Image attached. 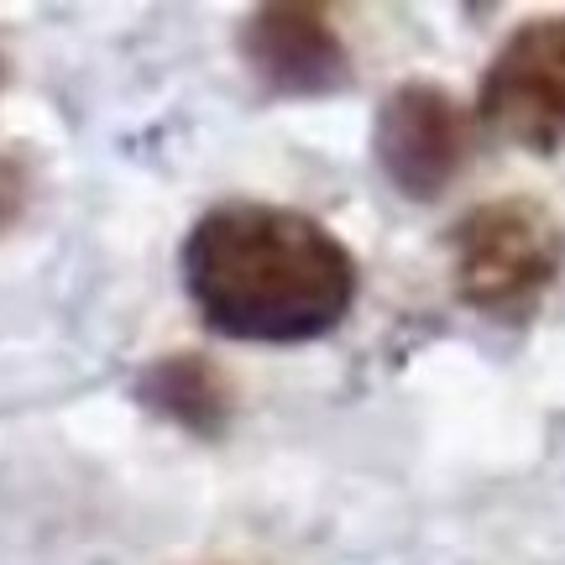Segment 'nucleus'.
Masks as SVG:
<instances>
[{"instance_id": "f257e3e1", "label": "nucleus", "mask_w": 565, "mask_h": 565, "mask_svg": "<svg viewBox=\"0 0 565 565\" xmlns=\"http://www.w3.org/2000/svg\"><path fill=\"white\" fill-rule=\"evenodd\" d=\"M179 273L194 315L246 345L320 341L362 294V267L330 225L267 200L204 210L183 236Z\"/></svg>"}, {"instance_id": "f03ea898", "label": "nucleus", "mask_w": 565, "mask_h": 565, "mask_svg": "<svg viewBox=\"0 0 565 565\" xmlns=\"http://www.w3.org/2000/svg\"><path fill=\"white\" fill-rule=\"evenodd\" d=\"M565 267V225L529 194L487 200L450 225V278L466 309L529 320Z\"/></svg>"}, {"instance_id": "7ed1b4c3", "label": "nucleus", "mask_w": 565, "mask_h": 565, "mask_svg": "<svg viewBox=\"0 0 565 565\" xmlns=\"http://www.w3.org/2000/svg\"><path fill=\"white\" fill-rule=\"evenodd\" d=\"M477 126L524 152H565V17L513 26L477 89Z\"/></svg>"}, {"instance_id": "20e7f679", "label": "nucleus", "mask_w": 565, "mask_h": 565, "mask_svg": "<svg viewBox=\"0 0 565 565\" xmlns=\"http://www.w3.org/2000/svg\"><path fill=\"white\" fill-rule=\"evenodd\" d=\"M372 152L398 194L440 200L477 152V110H466L440 84H398L377 110Z\"/></svg>"}, {"instance_id": "39448f33", "label": "nucleus", "mask_w": 565, "mask_h": 565, "mask_svg": "<svg viewBox=\"0 0 565 565\" xmlns=\"http://www.w3.org/2000/svg\"><path fill=\"white\" fill-rule=\"evenodd\" d=\"M242 58L273 95H330L351 79V53L320 6H263L242 26Z\"/></svg>"}, {"instance_id": "423d86ee", "label": "nucleus", "mask_w": 565, "mask_h": 565, "mask_svg": "<svg viewBox=\"0 0 565 565\" xmlns=\"http://www.w3.org/2000/svg\"><path fill=\"white\" fill-rule=\"evenodd\" d=\"M137 404L158 419L179 424L194 440H221L236 393L221 366L200 356V351H179V356H158L152 366H141L137 377Z\"/></svg>"}, {"instance_id": "0eeeda50", "label": "nucleus", "mask_w": 565, "mask_h": 565, "mask_svg": "<svg viewBox=\"0 0 565 565\" xmlns=\"http://www.w3.org/2000/svg\"><path fill=\"white\" fill-rule=\"evenodd\" d=\"M21 194H26V183H21V168H17V162H0V225L17 221Z\"/></svg>"}]
</instances>
